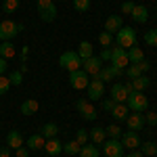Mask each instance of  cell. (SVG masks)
<instances>
[{"label": "cell", "mask_w": 157, "mask_h": 157, "mask_svg": "<svg viewBox=\"0 0 157 157\" xmlns=\"http://www.w3.org/2000/svg\"><path fill=\"white\" fill-rule=\"evenodd\" d=\"M145 42L149 46H157V29H149L145 34Z\"/></svg>", "instance_id": "74e56055"}, {"label": "cell", "mask_w": 157, "mask_h": 157, "mask_svg": "<svg viewBox=\"0 0 157 157\" xmlns=\"http://www.w3.org/2000/svg\"><path fill=\"white\" fill-rule=\"evenodd\" d=\"M50 4H55V2H52V0H36L38 11H44V9H48Z\"/></svg>", "instance_id": "ee69618b"}, {"label": "cell", "mask_w": 157, "mask_h": 157, "mask_svg": "<svg viewBox=\"0 0 157 157\" xmlns=\"http://www.w3.org/2000/svg\"><path fill=\"white\" fill-rule=\"evenodd\" d=\"M130 17H132L136 23H147V19H149V9L143 6V4H134Z\"/></svg>", "instance_id": "e0dca14e"}, {"label": "cell", "mask_w": 157, "mask_h": 157, "mask_svg": "<svg viewBox=\"0 0 157 157\" xmlns=\"http://www.w3.org/2000/svg\"><path fill=\"white\" fill-rule=\"evenodd\" d=\"M15 153H17V157H29V149L19 147V149H15Z\"/></svg>", "instance_id": "bcb514c9"}, {"label": "cell", "mask_w": 157, "mask_h": 157, "mask_svg": "<svg viewBox=\"0 0 157 157\" xmlns=\"http://www.w3.org/2000/svg\"><path fill=\"white\" fill-rule=\"evenodd\" d=\"M44 143H46V138L40 132L32 134V136L27 138V149H29V151H40V149H44Z\"/></svg>", "instance_id": "d6986e66"}, {"label": "cell", "mask_w": 157, "mask_h": 157, "mask_svg": "<svg viewBox=\"0 0 157 157\" xmlns=\"http://www.w3.org/2000/svg\"><path fill=\"white\" fill-rule=\"evenodd\" d=\"M143 115H145V124H149V126H157V113H153V111L147 109Z\"/></svg>", "instance_id": "ab89813d"}, {"label": "cell", "mask_w": 157, "mask_h": 157, "mask_svg": "<svg viewBox=\"0 0 157 157\" xmlns=\"http://www.w3.org/2000/svg\"><path fill=\"white\" fill-rule=\"evenodd\" d=\"M111 115L115 121H126V117L130 115V109L126 103H115V107L111 109Z\"/></svg>", "instance_id": "ac0fdd59"}, {"label": "cell", "mask_w": 157, "mask_h": 157, "mask_svg": "<svg viewBox=\"0 0 157 157\" xmlns=\"http://www.w3.org/2000/svg\"><path fill=\"white\" fill-rule=\"evenodd\" d=\"M73 9L78 13H86L90 9V0H73Z\"/></svg>", "instance_id": "8d00e7d4"}, {"label": "cell", "mask_w": 157, "mask_h": 157, "mask_svg": "<svg viewBox=\"0 0 157 157\" xmlns=\"http://www.w3.org/2000/svg\"><path fill=\"white\" fill-rule=\"evenodd\" d=\"M6 147L15 151V149H19V147H23V136L19 130H11V132L6 134Z\"/></svg>", "instance_id": "2e32d148"}, {"label": "cell", "mask_w": 157, "mask_h": 157, "mask_svg": "<svg viewBox=\"0 0 157 157\" xmlns=\"http://www.w3.org/2000/svg\"><path fill=\"white\" fill-rule=\"evenodd\" d=\"M126 75H128L130 80H136L138 75H143V71H140V67H138V63H130V65L126 67Z\"/></svg>", "instance_id": "4dcf8cb0"}, {"label": "cell", "mask_w": 157, "mask_h": 157, "mask_svg": "<svg viewBox=\"0 0 157 157\" xmlns=\"http://www.w3.org/2000/svg\"><path fill=\"white\" fill-rule=\"evenodd\" d=\"M111 42H113V36H111L109 32H101V34H98V44H101L103 48L111 46Z\"/></svg>", "instance_id": "836d02e7"}, {"label": "cell", "mask_w": 157, "mask_h": 157, "mask_svg": "<svg viewBox=\"0 0 157 157\" xmlns=\"http://www.w3.org/2000/svg\"><path fill=\"white\" fill-rule=\"evenodd\" d=\"M9 80H11V86H19L21 82H23V73L21 71H13L11 75H9Z\"/></svg>", "instance_id": "60d3db41"}, {"label": "cell", "mask_w": 157, "mask_h": 157, "mask_svg": "<svg viewBox=\"0 0 157 157\" xmlns=\"http://www.w3.org/2000/svg\"><path fill=\"white\" fill-rule=\"evenodd\" d=\"M101 107H103V111H107V113H111V109L115 107V101H113V98L109 97V98H105V101H103V105H101Z\"/></svg>", "instance_id": "b9f144b4"}, {"label": "cell", "mask_w": 157, "mask_h": 157, "mask_svg": "<svg viewBox=\"0 0 157 157\" xmlns=\"http://www.w3.org/2000/svg\"><path fill=\"white\" fill-rule=\"evenodd\" d=\"M121 147L124 149H130V151H134V149H138L140 147V138H138V132H134V130H128V132L121 134Z\"/></svg>", "instance_id": "30bf717a"}, {"label": "cell", "mask_w": 157, "mask_h": 157, "mask_svg": "<svg viewBox=\"0 0 157 157\" xmlns=\"http://www.w3.org/2000/svg\"><path fill=\"white\" fill-rule=\"evenodd\" d=\"M88 134H90L92 145H103V143L107 140V132H105V128H92Z\"/></svg>", "instance_id": "7402d4cb"}, {"label": "cell", "mask_w": 157, "mask_h": 157, "mask_svg": "<svg viewBox=\"0 0 157 157\" xmlns=\"http://www.w3.org/2000/svg\"><path fill=\"white\" fill-rule=\"evenodd\" d=\"M138 67H140V71H143V73H147V71H149V67H151V63H149L147 59H143L140 63H138Z\"/></svg>", "instance_id": "7dc6e473"}, {"label": "cell", "mask_w": 157, "mask_h": 157, "mask_svg": "<svg viewBox=\"0 0 157 157\" xmlns=\"http://www.w3.org/2000/svg\"><path fill=\"white\" fill-rule=\"evenodd\" d=\"M44 151H46L50 157H57L59 153H63V143H61L57 136H55V138H46V143H44Z\"/></svg>", "instance_id": "9a60e30c"}, {"label": "cell", "mask_w": 157, "mask_h": 157, "mask_svg": "<svg viewBox=\"0 0 157 157\" xmlns=\"http://www.w3.org/2000/svg\"><path fill=\"white\" fill-rule=\"evenodd\" d=\"M90 82V75L84 69H78V71H69V86L73 90H84Z\"/></svg>", "instance_id": "52a82bcc"}, {"label": "cell", "mask_w": 157, "mask_h": 157, "mask_svg": "<svg viewBox=\"0 0 157 157\" xmlns=\"http://www.w3.org/2000/svg\"><path fill=\"white\" fill-rule=\"evenodd\" d=\"M40 134H42L44 138H55V136L59 134V126H57V124H44V126L40 128Z\"/></svg>", "instance_id": "f1b7e54d"}, {"label": "cell", "mask_w": 157, "mask_h": 157, "mask_svg": "<svg viewBox=\"0 0 157 157\" xmlns=\"http://www.w3.org/2000/svg\"><path fill=\"white\" fill-rule=\"evenodd\" d=\"M126 105L130 111L134 113H145L147 109H149V98L145 97V92H138V90H132L128 98H126Z\"/></svg>", "instance_id": "6da1fadb"}, {"label": "cell", "mask_w": 157, "mask_h": 157, "mask_svg": "<svg viewBox=\"0 0 157 157\" xmlns=\"http://www.w3.org/2000/svg\"><path fill=\"white\" fill-rule=\"evenodd\" d=\"M75 109H78V113H80L86 121H94V120H97V115H98V111L94 109V105H92L88 98H78Z\"/></svg>", "instance_id": "8992f818"}, {"label": "cell", "mask_w": 157, "mask_h": 157, "mask_svg": "<svg viewBox=\"0 0 157 157\" xmlns=\"http://www.w3.org/2000/svg\"><path fill=\"white\" fill-rule=\"evenodd\" d=\"M9 88H11V80H9L6 75H0V97H2V94H6V92H9Z\"/></svg>", "instance_id": "f35d334b"}, {"label": "cell", "mask_w": 157, "mask_h": 157, "mask_svg": "<svg viewBox=\"0 0 157 157\" xmlns=\"http://www.w3.org/2000/svg\"><path fill=\"white\" fill-rule=\"evenodd\" d=\"M124 157H145V155L140 153V149H134V151H130L128 155H124Z\"/></svg>", "instance_id": "f907efd6"}, {"label": "cell", "mask_w": 157, "mask_h": 157, "mask_svg": "<svg viewBox=\"0 0 157 157\" xmlns=\"http://www.w3.org/2000/svg\"><path fill=\"white\" fill-rule=\"evenodd\" d=\"M121 27H124V17H121V15H109L107 17V21H105V32H109L111 36H115Z\"/></svg>", "instance_id": "8fae6325"}, {"label": "cell", "mask_w": 157, "mask_h": 157, "mask_svg": "<svg viewBox=\"0 0 157 157\" xmlns=\"http://www.w3.org/2000/svg\"><path fill=\"white\" fill-rule=\"evenodd\" d=\"M59 67L67 71H78V69H82V59L75 50H65L59 57Z\"/></svg>", "instance_id": "7a4b0ae2"}, {"label": "cell", "mask_w": 157, "mask_h": 157, "mask_svg": "<svg viewBox=\"0 0 157 157\" xmlns=\"http://www.w3.org/2000/svg\"><path fill=\"white\" fill-rule=\"evenodd\" d=\"M115 36H117V46L120 48L128 50L132 46H136V29L134 27H121Z\"/></svg>", "instance_id": "3957f363"}, {"label": "cell", "mask_w": 157, "mask_h": 157, "mask_svg": "<svg viewBox=\"0 0 157 157\" xmlns=\"http://www.w3.org/2000/svg\"><path fill=\"white\" fill-rule=\"evenodd\" d=\"M38 15H40V19H42V21L50 23V21H55V19H57V6H55V4H50L48 9H44V11H38Z\"/></svg>", "instance_id": "d4e9b609"}, {"label": "cell", "mask_w": 157, "mask_h": 157, "mask_svg": "<svg viewBox=\"0 0 157 157\" xmlns=\"http://www.w3.org/2000/svg\"><path fill=\"white\" fill-rule=\"evenodd\" d=\"M126 124H128V130L138 132V130H143V126H145V115H143V113H130V115L126 117Z\"/></svg>", "instance_id": "5bb4252c"}, {"label": "cell", "mask_w": 157, "mask_h": 157, "mask_svg": "<svg viewBox=\"0 0 157 157\" xmlns=\"http://www.w3.org/2000/svg\"><path fill=\"white\" fill-rule=\"evenodd\" d=\"M38 109H40V103H38L36 98H25L23 103H21V109H19V111H21L23 115H34Z\"/></svg>", "instance_id": "44dd1931"}, {"label": "cell", "mask_w": 157, "mask_h": 157, "mask_svg": "<svg viewBox=\"0 0 157 157\" xmlns=\"http://www.w3.org/2000/svg\"><path fill=\"white\" fill-rule=\"evenodd\" d=\"M86 90H88V101H90V103L101 101V98L105 97V82H101L98 75H92L90 82H88V86H86Z\"/></svg>", "instance_id": "277c9868"}, {"label": "cell", "mask_w": 157, "mask_h": 157, "mask_svg": "<svg viewBox=\"0 0 157 157\" xmlns=\"http://www.w3.org/2000/svg\"><path fill=\"white\" fill-rule=\"evenodd\" d=\"M98 59H101V61H107V63H109V61H111V46H107V48L101 50V57H98Z\"/></svg>", "instance_id": "f6af8a7d"}, {"label": "cell", "mask_w": 157, "mask_h": 157, "mask_svg": "<svg viewBox=\"0 0 157 157\" xmlns=\"http://www.w3.org/2000/svg\"><path fill=\"white\" fill-rule=\"evenodd\" d=\"M78 55H80V59L84 61V59H88V57H92V44L90 42H80V46H78V50H75Z\"/></svg>", "instance_id": "f546056e"}, {"label": "cell", "mask_w": 157, "mask_h": 157, "mask_svg": "<svg viewBox=\"0 0 157 157\" xmlns=\"http://www.w3.org/2000/svg\"><path fill=\"white\" fill-rule=\"evenodd\" d=\"M21 29H23V25H21V23H15V21H11V19L0 21V42L15 38Z\"/></svg>", "instance_id": "5b68a950"}, {"label": "cell", "mask_w": 157, "mask_h": 157, "mask_svg": "<svg viewBox=\"0 0 157 157\" xmlns=\"http://www.w3.org/2000/svg\"><path fill=\"white\" fill-rule=\"evenodd\" d=\"M19 9V0H4L2 2V11L4 13H15Z\"/></svg>", "instance_id": "e575fe53"}, {"label": "cell", "mask_w": 157, "mask_h": 157, "mask_svg": "<svg viewBox=\"0 0 157 157\" xmlns=\"http://www.w3.org/2000/svg\"><path fill=\"white\" fill-rule=\"evenodd\" d=\"M0 157H11V149L9 147H0Z\"/></svg>", "instance_id": "681fc988"}, {"label": "cell", "mask_w": 157, "mask_h": 157, "mask_svg": "<svg viewBox=\"0 0 157 157\" xmlns=\"http://www.w3.org/2000/svg\"><path fill=\"white\" fill-rule=\"evenodd\" d=\"M111 98H113L115 103H126L128 90H126V86L121 84V82H113V84H111Z\"/></svg>", "instance_id": "4fadbf2b"}, {"label": "cell", "mask_w": 157, "mask_h": 157, "mask_svg": "<svg viewBox=\"0 0 157 157\" xmlns=\"http://www.w3.org/2000/svg\"><path fill=\"white\" fill-rule=\"evenodd\" d=\"M17 55V48H15V44H13L11 40H4V42H0V57L2 59H13Z\"/></svg>", "instance_id": "ffe728a7"}, {"label": "cell", "mask_w": 157, "mask_h": 157, "mask_svg": "<svg viewBox=\"0 0 157 157\" xmlns=\"http://www.w3.org/2000/svg\"><path fill=\"white\" fill-rule=\"evenodd\" d=\"M105 132H107L109 138H121V134H124L117 124H111V126H107V128H105Z\"/></svg>", "instance_id": "d6a6232c"}, {"label": "cell", "mask_w": 157, "mask_h": 157, "mask_svg": "<svg viewBox=\"0 0 157 157\" xmlns=\"http://www.w3.org/2000/svg\"><path fill=\"white\" fill-rule=\"evenodd\" d=\"M149 86H151V78H147V73H143V75H138L136 80H132V88L138 90V92H143Z\"/></svg>", "instance_id": "cb8c5ba5"}, {"label": "cell", "mask_w": 157, "mask_h": 157, "mask_svg": "<svg viewBox=\"0 0 157 157\" xmlns=\"http://www.w3.org/2000/svg\"><path fill=\"white\" fill-rule=\"evenodd\" d=\"M134 9V2H130V0H126V2H121V13L124 15H130Z\"/></svg>", "instance_id": "7bdbcfd3"}, {"label": "cell", "mask_w": 157, "mask_h": 157, "mask_svg": "<svg viewBox=\"0 0 157 157\" xmlns=\"http://www.w3.org/2000/svg\"><path fill=\"white\" fill-rule=\"evenodd\" d=\"M101 67H103V65H101V59H98V57H94V55L82 61V69H84L90 78H92V75H97V73L101 71Z\"/></svg>", "instance_id": "7c38bea8"}, {"label": "cell", "mask_w": 157, "mask_h": 157, "mask_svg": "<svg viewBox=\"0 0 157 157\" xmlns=\"http://www.w3.org/2000/svg\"><path fill=\"white\" fill-rule=\"evenodd\" d=\"M97 75H98V80H101V82H113V80H117V78H115V73H113V67H111V65L101 67V71H98Z\"/></svg>", "instance_id": "83f0119b"}, {"label": "cell", "mask_w": 157, "mask_h": 157, "mask_svg": "<svg viewBox=\"0 0 157 157\" xmlns=\"http://www.w3.org/2000/svg\"><path fill=\"white\" fill-rule=\"evenodd\" d=\"M88 140H90V134L86 132V130H78V132H75V143L80 147H84Z\"/></svg>", "instance_id": "d590c367"}, {"label": "cell", "mask_w": 157, "mask_h": 157, "mask_svg": "<svg viewBox=\"0 0 157 157\" xmlns=\"http://www.w3.org/2000/svg\"><path fill=\"white\" fill-rule=\"evenodd\" d=\"M111 65H117L121 69H126L128 65H130V61H128V52L120 46H111V61H109Z\"/></svg>", "instance_id": "9c48e42d"}, {"label": "cell", "mask_w": 157, "mask_h": 157, "mask_svg": "<svg viewBox=\"0 0 157 157\" xmlns=\"http://www.w3.org/2000/svg\"><path fill=\"white\" fill-rule=\"evenodd\" d=\"M6 67H9V61L0 57V75H4V71H6Z\"/></svg>", "instance_id": "c3c4849f"}, {"label": "cell", "mask_w": 157, "mask_h": 157, "mask_svg": "<svg viewBox=\"0 0 157 157\" xmlns=\"http://www.w3.org/2000/svg\"><path fill=\"white\" fill-rule=\"evenodd\" d=\"M103 153L105 157H124V147H121L120 138H109L103 143Z\"/></svg>", "instance_id": "ba28073f"}, {"label": "cell", "mask_w": 157, "mask_h": 157, "mask_svg": "<svg viewBox=\"0 0 157 157\" xmlns=\"http://www.w3.org/2000/svg\"><path fill=\"white\" fill-rule=\"evenodd\" d=\"M126 52H128V61L130 63H140V61L145 59V52H143V48H138V46H132V48H128Z\"/></svg>", "instance_id": "4316f807"}, {"label": "cell", "mask_w": 157, "mask_h": 157, "mask_svg": "<svg viewBox=\"0 0 157 157\" xmlns=\"http://www.w3.org/2000/svg\"><path fill=\"white\" fill-rule=\"evenodd\" d=\"M80 157H101V151H98L97 145H88L86 143L84 147H80V153H78Z\"/></svg>", "instance_id": "603a6c76"}, {"label": "cell", "mask_w": 157, "mask_h": 157, "mask_svg": "<svg viewBox=\"0 0 157 157\" xmlns=\"http://www.w3.org/2000/svg\"><path fill=\"white\" fill-rule=\"evenodd\" d=\"M140 153L145 157H153L157 155V143H153V140H147V143H140Z\"/></svg>", "instance_id": "484cf974"}, {"label": "cell", "mask_w": 157, "mask_h": 157, "mask_svg": "<svg viewBox=\"0 0 157 157\" xmlns=\"http://www.w3.org/2000/svg\"><path fill=\"white\" fill-rule=\"evenodd\" d=\"M63 151H65L67 155H78V153H80V145H78L75 140H67V143L63 145Z\"/></svg>", "instance_id": "1f68e13d"}]
</instances>
